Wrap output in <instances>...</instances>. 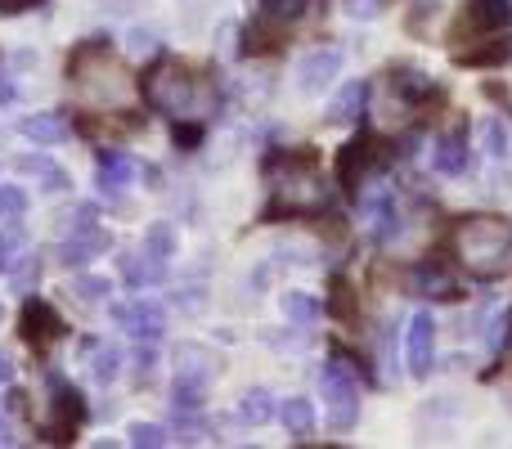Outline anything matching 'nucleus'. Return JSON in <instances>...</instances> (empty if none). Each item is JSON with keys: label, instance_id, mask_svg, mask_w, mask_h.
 <instances>
[{"label": "nucleus", "instance_id": "15", "mask_svg": "<svg viewBox=\"0 0 512 449\" xmlns=\"http://www.w3.org/2000/svg\"><path fill=\"white\" fill-rule=\"evenodd\" d=\"M135 171H140V162H135L131 153H117V149L99 153V189H104L108 198H122V189L135 180Z\"/></svg>", "mask_w": 512, "mask_h": 449}, {"label": "nucleus", "instance_id": "5", "mask_svg": "<svg viewBox=\"0 0 512 449\" xmlns=\"http://www.w3.org/2000/svg\"><path fill=\"white\" fill-rule=\"evenodd\" d=\"M18 333H23V342L32 346V351H45L50 342L63 337V319L45 297H27L23 310H18Z\"/></svg>", "mask_w": 512, "mask_h": 449}, {"label": "nucleus", "instance_id": "40", "mask_svg": "<svg viewBox=\"0 0 512 449\" xmlns=\"http://www.w3.org/2000/svg\"><path fill=\"white\" fill-rule=\"evenodd\" d=\"M333 315H342V319L355 315V297H351V288H346V283H333Z\"/></svg>", "mask_w": 512, "mask_h": 449}, {"label": "nucleus", "instance_id": "22", "mask_svg": "<svg viewBox=\"0 0 512 449\" xmlns=\"http://www.w3.org/2000/svg\"><path fill=\"white\" fill-rule=\"evenodd\" d=\"M207 387H212V382L176 373V382H171V409H176V414H198L203 400H207Z\"/></svg>", "mask_w": 512, "mask_h": 449}, {"label": "nucleus", "instance_id": "13", "mask_svg": "<svg viewBox=\"0 0 512 449\" xmlns=\"http://www.w3.org/2000/svg\"><path fill=\"white\" fill-rule=\"evenodd\" d=\"M364 221H369V234L373 243H391L400 238V207H396V194L391 189H378L373 198H364Z\"/></svg>", "mask_w": 512, "mask_h": 449}, {"label": "nucleus", "instance_id": "46", "mask_svg": "<svg viewBox=\"0 0 512 449\" xmlns=\"http://www.w3.org/2000/svg\"><path fill=\"white\" fill-rule=\"evenodd\" d=\"M234 36H239V27L225 23V27H221V45H216V50H221V54H234V50H239V45H234Z\"/></svg>", "mask_w": 512, "mask_h": 449}, {"label": "nucleus", "instance_id": "48", "mask_svg": "<svg viewBox=\"0 0 512 449\" xmlns=\"http://www.w3.org/2000/svg\"><path fill=\"white\" fill-rule=\"evenodd\" d=\"M0 445H14V427H9L5 418H0Z\"/></svg>", "mask_w": 512, "mask_h": 449}, {"label": "nucleus", "instance_id": "38", "mask_svg": "<svg viewBox=\"0 0 512 449\" xmlns=\"http://www.w3.org/2000/svg\"><path fill=\"white\" fill-rule=\"evenodd\" d=\"M382 5H387V0H342L346 18H360V23H369V18H378V14H382Z\"/></svg>", "mask_w": 512, "mask_h": 449}, {"label": "nucleus", "instance_id": "41", "mask_svg": "<svg viewBox=\"0 0 512 449\" xmlns=\"http://www.w3.org/2000/svg\"><path fill=\"white\" fill-rule=\"evenodd\" d=\"M95 216H99L95 203H77V207L68 212V225H72V229H86V225H95Z\"/></svg>", "mask_w": 512, "mask_h": 449}, {"label": "nucleus", "instance_id": "39", "mask_svg": "<svg viewBox=\"0 0 512 449\" xmlns=\"http://www.w3.org/2000/svg\"><path fill=\"white\" fill-rule=\"evenodd\" d=\"M126 50H131V54H153V50H158V36H153L149 27H135V32L126 36Z\"/></svg>", "mask_w": 512, "mask_h": 449}, {"label": "nucleus", "instance_id": "19", "mask_svg": "<svg viewBox=\"0 0 512 449\" xmlns=\"http://www.w3.org/2000/svg\"><path fill=\"white\" fill-rule=\"evenodd\" d=\"M18 131L32 144H59V140H68L72 122H68V113H32L18 122Z\"/></svg>", "mask_w": 512, "mask_h": 449}, {"label": "nucleus", "instance_id": "34", "mask_svg": "<svg viewBox=\"0 0 512 449\" xmlns=\"http://www.w3.org/2000/svg\"><path fill=\"white\" fill-rule=\"evenodd\" d=\"M261 14L270 23H292V18L306 14V0H261Z\"/></svg>", "mask_w": 512, "mask_h": 449}, {"label": "nucleus", "instance_id": "28", "mask_svg": "<svg viewBox=\"0 0 512 449\" xmlns=\"http://www.w3.org/2000/svg\"><path fill=\"white\" fill-rule=\"evenodd\" d=\"M283 315H288V324L310 328L319 319V301L310 292H283Z\"/></svg>", "mask_w": 512, "mask_h": 449}, {"label": "nucleus", "instance_id": "24", "mask_svg": "<svg viewBox=\"0 0 512 449\" xmlns=\"http://www.w3.org/2000/svg\"><path fill=\"white\" fill-rule=\"evenodd\" d=\"M279 423L288 427L297 441H306V436L315 432V405H310V400H301V396L283 400V405H279Z\"/></svg>", "mask_w": 512, "mask_h": 449}, {"label": "nucleus", "instance_id": "3", "mask_svg": "<svg viewBox=\"0 0 512 449\" xmlns=\"http://www.w3.org/2000/svg\"><path fill=\"white\" fill-rule=\"evenodd\" d=\"M144 99H149L158 113L167 117H194L198 108H203V86H198V77L185 68V63L176 59H158L149 72H144L140 81Z\"/></svg>", "mask_w": 512, "mask_h": 449}, {"label": "nucleus", "instance_id": "29", "mask_svg": "<svg viewBox=\"0 0 512 449\" xmlns=\"http://www.w3.org/2000/svg\"><path fill=\"white\" fill-rule=\"evenodd\" d=\"M481 149H486V158L504 162L508 158V126L495 122V117H486V122H481Z\"/></svg>", "mask_w": 512, "mask_h": 449}, {"label": "nucleus", "instance_id": "16", "mask_svg": "<svg viewBox=\"0 0 512 449\" xmlns=\"http://www.w3.org/2000/svg\"><path fill=\"white\" fill-rule=\"evenodd\" d=\"M14 171H18V176H36L45 194H68V189H72L68 171L54 167L45 153H23V158H14Z\"/></svg>", "mask_w": 512, "mask_h": 449}, {"label": "nucleus", "instance_id": "25", "mask_svg": "<svg viewBox=\"0 0 512 449\" xmlns=\"http://www.w3.org/2000/svg\"><path fill=\"white\" fill-rule=\"evenodd\" d=\"M176 373H189V378H203L212 382L216 378V355L203 351V346H176Z\"/></svg>", "mask_w": 512, "mask_h": 449}, {"label": "nucleus", "instance_id": "23", "mask_svg": "<svg viewBox=\"0 0 512 449\" xmlns=\"http://www.w3.org/2000/svg\"><path fill=\"white\" fill-rule=\"evenodd\" d=\"M274 414H279V400H274L265 387L243 391V400H239V418H243V423H248V427H265Z\"/></svg>", "mask_w": 512, "mask_h": 449}, {"label": "nucleus", "instance_id": "43", "mask_svg": "<svg viewBox=\"0 0 512 449\" xmlns=\"http://www.w3.org/2000/svg\"><path fill=\"white\" fill-rule=\"evenodd\" d=\"M36 5H45V0H0V14H27Z\"/></svg>", "mask_w": 512, "mask_h": 449}, {"label": "nucleus", "instance_id": "45", "mask_svg": "<svg viewBox=\"0 0 512 449\" xmlns=\"http://www.w3.org/2000/svg\"><path fill=\"white\" fill-rule=\"evenodd\" d=\"M18 99V81L9 72H0V104H14Z\"/></svg>", "mask_w": 512, "mask_h": 449}, {"label": "nucleus", "instance_id": "18", "mask_svg": "<svg viewBox=\"0 0 512 449\" xmlns=\"http://www.w3.org/2000/svg\"><path fill=\"white\" fill-rule=\"evenodd\" d=\"M486 45H472V50H454V59L463 63V68H490V63H508L512 59V36L504 32H490V36H481Z\"/></svg>", "mask_w": 512, "mask_h": 449}, {"label": "nucleus", "instance_id": "6", "mask_svg": "<svg viewBox=\"0 0 512 449\" xmlns=\"http://www.w3.org/2000/svg\"><path fill=\"white\" fill-rule=\"evenodd\" d=\"M508 23H512V0H463V18L454 23V41L504 32Z\"/></svg>", "mask_w": 512, "mask_h": 449}, {"label": "nucleus", "instance_id": "4", "mask_svg": "<svg viewBox=\"0 0 512 449\" xmlns=\"http://www.w3.org/2000/svg\"><path fill=\"white\" fill-rule=\"evenodd\" d=\"M319 391H324V400H328V427H333V432H351L355 418H360V382H355V369L342 355H333V360L324 364Z\"/></svg>", "mask_w": 512, "mask_h": 449}, {"label": "nucleus", "instance_id": "27", "mask_svg": "<svg viewBox=\"0 0 512 449\" xmlns=\"http://www.w3.org/2000/svg\"><path fill=\"white\" fill-rule=\"evenodd\" d=\"M176 247H180L176 225H171V221L149 225V234H144V252H149L153 261H158V265H171V256H176Z\"/></svg>", "mask_w": 512, "mask_h": 449}, {"label": "nucleus", "instance_id": "44", "mask_svg": "<svg viewBox=\"0 0 512 449\" xmlns=\"http://www.w3.org/2000/svg\"><path fill=\"white\" fill-rule=\"evenodd\" d=\"M180 306H185V310H203L207 306L203 288H185V292H180Z\"/></svg>", "mask_w": 512, "mask_h": 449}, {"label": "nucleus", "instance_id": "11", "mask_svg": "<svg viewBox=\"0 0 512 449\" xmlns=\"http://www.w3.org/2000/svg\"><path fill=\"white\" fill-rule=\"evenodd\" d=\"M333 77H342V50H310L297 63V90L301 95H319L333 86Z\"/></svg>", "mask_w": 512, "mask_h": 449}, {"label": "nucleus", "instance_id": "36", "mask_svg": "<svg viewBox=\"0 0 512 449\" xmlns=\"http://www.w3.org/2000/svg\"><path fill=\"white\" fill-rule=\"evenodd\" d=\"M27 212V194L18 185H0V216L5 221H18V216Z\"/></svg>", "mask_w": 512, "mask_h": 449}, {"label": "nucleus", "instance_id": "32", "mask_svg": "<svg viewBox=\"0 0 512 449\" xmlns=\"http://www.w3.org/2000/svg\"><path fill=\"white\" fill-rule=\"evenodd\" d=\"M126 441H131L135 449H158V445L171 441V432L167 427H158V423H131L126 427Z\"/></svg>", "mask_w": 512, "mask_h": 449}, {"label": "nucleus", "instance_id": "37", "mask_svg": "<svg viewBox=\"0 0 512 449\" xmlns=\"http://www.w3.org/2000/svg\"><path fill=\"white\" fill-rule=\"evenodd\" d=\"M171 140H176V149H198V140H203V126L176 117V126H171Z\"/></svg>", "mask_w": 512, "mask_h": 449}, {"label": "nucleus", "instance_id": "7", "mask_svg": "<svg viewBox=\"0 0 512 449\" xmlns=\"http://www.w3.org/2000/svg\"><path fill=\"white\" fill-rule=\"evenodd\" d=\"M378 162H382L378 140H373V135H355V140L342 149V158H337V176H342L346 194H360L364 180L373 176V167H378Z\"/></svg>", "mask_w": 512, "mask_h": 449}, {"label": "nucleus", "instance_id": "26", "mask_svg": "<svg viewBox=\"0 0 512 449\" xmlns=\"http://www.w3.org/2000/svg\"><path fill=\"white\" fill-rule=\"evenodd\" d=\"M409 283H414L418 297H441V301L445 297H459V292H454V279L441 270V265H418Z\"/></svg>", "mask_w": 512, "mask_h": 449}, {"label": "nucleus", "instance_id": "12", "mask_svg": "<svg viewBox=\"0 0 512 449\" xmlns=\"http://www.w3.org/2000/svg\"><path fill=\"white\" fill-rule=\"evenodd\" d=\"M108 247H113V234L99 225H86V229H72V238L59 247V261L72 265V270H81V265H90L95 256H104Z\"/></svg>", "mask_w": 512, "mask_h": 449}, {"label": "nucleus", "instance_id": "35", "mask_svg": "<svg viewBox=\"0 0 512 449\" xmlns=\"http://www.w3.org/2000/svg\"><path fill=\"white\" fill-rule=\"evenodd\" d=\"M207 436H212V427H207L203 418L180 414V423H176V441H180V445H203Z\"/></svg>", "mask_w": 512, "mask_h": 449}, {"label": "nucleus", "instance_id": "1", "mask_svg": "<svg viewBox=\"0 0 512 449\" xmlns=\"http://www.w3.org/2000/svg\"><path fill=\"white\" fill-rule=\"evenodd\" d=\"M450 243L472 279H499L512 270V225L504 216H463Z\"/></svg>", "mask_w": 512, "mask_h": 449}, {"label": "nucleus", "instance_id": "21", "mask_svg": "<svg viewBox=\"0 0 512 449\" xmlns=\"http://www.w3.org/2000/svg\"><path fill=\"white\" fill-rule=\"evenodd\" d=\"M468 140H463V131H450V135H441L436 140V153H432V162H436V171L441 176H463L468 171Z\"/></svg>", "mask_w": 512, "mask_h": 449}, {"label": "nucleus", "instance_id": "20", "mask_svg": "<svg viewBox=\"0 0 512 449\" xmlns=\"http://www.w3.org/2000/svg\"><path fill=\"white\" fill-rule=\"evenodd\" d=\"M117 270L131 288H153L158 279H167V265H158L149 252H122L117 256Z\"/></svg>", "mask_w": 512, "mask_h": 449}, {"label": "nucleus", "instance_id": "10", "mask_svg": "<svg viewBox=\"0 0 512 449\" xmlns=\"http://www.w3.org/2000/svg\"><path fill=\"white\" fill-rule=\"evenodd\" d=\"M113 319L122 333L135 337V342H158L162 328H167V315H162L158 301H117Z\"/></svg>", "mask_w": 512, "mask_h": 449}, {"label": "nucleus", "instance_id": "33", "mask_svg": "<svg viewBox=\"0 0 512 449\" xmlns=\"http://www.w3.org/2000/svg\"><path fill=\"white\" fill-rule=\"evenodd\" d=\"M108 288H113V283L99 279V274H81V279L72 283V297H77V301H90V306H99V301H108Z\"/></svg>", "mask_w": 512, "mask_h": 449}, {"label": "nucleus", "instance_id": "42", "mask_svg": "<svg viewBox=\"0 0 512 449\" xmlns=\"http://www.w3.org/2000/svg\"><path fill=\"white\" fill-rule=\"evenodd\" d=\"M153 373V342H140V351H135V378H149Z\"/></svg>", "mask_w": 512, "mask_h": 449}, {"label": "nucleus", "instance_id": "14", "mask_svg": "<svg viewBox=\"0 0 512 449\" xmlns=\"http://www.w3.org/2000/svg\"><path fill=\"white\" fill-rule=\"evenodd\" d=\"M81 364H86V373L99 387H108V382H117V373H122V351L99 342V337H86V342H81Z\"/></svg>", "mask_w": 512, "mask_h": 449}, {"label": "nucleus", "instance_id": "9", "mask_svg": "<svg viewBox=\"0 0 512 449\" xmlns=\"http://www.w3.org/2000/svg\"><path fill=\"white\" fill-rule=\"evenodd\" d=\"M405 364L414 378H427L436 369V319L427 310H418L405 328Z\"/></svg>", "mask_w": 512, "mask_h": 449}, {"label": "nucleus", "instance_id": "31", "mask_svg": "<svg viewBox=\"0 0 512 449\" xmlns=\"http://www.w3.org/2000/svg\"><path fill=\"white\" fill-rule=\"evenodd\" d=\"M23 247H27V234H23V225H5L0 229V274L9 270V265L23 256Z\"/></svg>", "mask_w": 512, "mask_h": 449}, {"label": "nucleus", "instance_id": "17", "mask_svg": "<svg viewBox=\"0 0 512 449\" xmlns=\"http://www.w3.org/2000/svg\"><path fill=\"white\" fill-rule=\"evenodd\" d=\"M364 104H369V81H346V86L333 95V104H328V122H333V126L360 122Z\"/></svg>", "mask_w": 512, "mask_h": 449}, {"label": "nucleus", "instance_id": "2", "mask_svg": "<svg viewBox=\"0 0 512 449\" xmlns=\"http://www.w3.org/2000/svg\"><path fill=\"white\" fill-rule=\"evenodd\" d=\"M270 180H274L270 216H310L328 203V185L319 180L315 153H283V158H270Z\"/></svg>", "mask_w": 512, "mask_h": 449}, {"label": "nucleus", "instance_id": "30", "mask_svg": "<svg viewBox=\"0 0 512 449\" xmlns=\"http://www.w3.org/2000/svg\"><path fill=\"white\" fill-rule=\"evenodd\" d=\"M41 279V256H18L14 270H9V288L14 292H32Z\"/></svg>", "mask_w": 512, "mask_h": 449}, {"label": "nucleus", "instance_id": "47", "mask_svg": "<svg viewBox=\"0 0 512 449\" xmlns=\"http://www.w3.org/2000/svg\"><path fill=\"white\" fill-rule=\"evenodd\" d=\"M14 369H18V364H14V355H9V351H0V387H9V382H14Z\"/></svg>", "mask_w": 512, "mask_h": 449}, {"label": "nucleus", "instance_id": "8", "mask_svg": "<svg viewBox=\"0 0 512 449\" xmlns=\"http://www.w3.org/2000/svg\"><path fill=\"white\" fill-rule=\"evenodd\" d=\"M81 423H86V400H81V391H72L63 378H50V432H54V441H72Z\"/></svg>", "mask_w": 512, "mask_h": 449}]
</instances>
